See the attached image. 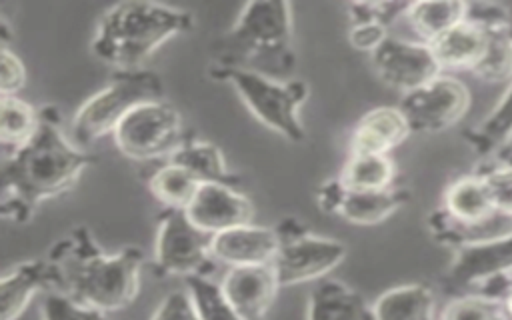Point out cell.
Segmentation results:
<instances>
[{
  "label": "cell",
  "instance_id": "cell-1",
  "mask_svg": "<svg viewBox=\"0 0 512 320\" xmlns=\"http://www.w3.org/2000/svg\"><path fill=\"white\" fill-rule=\"evenodd\" d=\"M94 156L72 142L60 128L56 106L40 108V126L20 150L2 156L0 212L2 218L24 224L50 198L68 192Z\"/></svg>",
  "mask_w": 512,
  "mask_h": 320
},
{
  "label": "cell",
  "instance_id": "cell-2",
  "mask_svg": "<svg viewBox=\"0 0 512 320\" xmlns=\"http://www.w3.org/2000/svg\"><path fill=\"white\" fill-rule=\"evenodd\" d=\"M52 288L78 304L116 312L130 306L140 290L142 252L134 246L104 252L86 226H76L48 252Z\"/></svg>",
  "mask_w": 512,
  "mask_h": 320
},
{
  "label": "cell",
  "instance_id": "cell-3",
  "mask_svg": "<svg viewBox=\"0 0 512 320\" xmlns=\"http://www.w3.org/2000/svg\"><path fill=\"white\" fill-rule=\"evenodd\" d=\"M210 70H244L274 80L296 74L292 6L280 0L248 2L210 46Z\"/></svg>",
  "mask_w": 512,
  "mask_h": 320
},
{
  "label": "cell",
  "instance_id": "cell-4",
  "mask_svg": "<svg viewBox=\"0 0 512 320\" xmlns=\"http://www.w3.org/2000/svg\"><path fill=\"white\" fill-rule=\"evenodd\" d=\"M192 26V12L176 6L140 0L118 2L98 20L92 52L114 70H140L162 44Z\"/></svg>",
  "mask_w": 512,
  "mask_h": 320
},
{
  "label": "cell",
  "instance_id": "cell-5",
  "mask_svg": "<svg viewBox=\"0 0 512 320\" xmlns=\"http://www.w3.org/2000/svg\"><path fill=\"white\" fill-rule=\"evenodd\" d=\"M162 78L146 68L114 70L108 84L86 98L70 120V138L78 146H88L106 134L138 106L162 100Z\"/></svg>",
  "mask_w": 512,
  "mask_h": 320
},
{
  "label": "cell",
  "instance_id": "cell-6",
  "mask_svg": "<svg viewBox=\"0 0 512 320\" xmlns=\"http://www.w3.org/2000/svg\"><path fill=\"white\" fill-rule=\"evenodd\" d=\"M208 74L232 84L250 114L266 128L290 142L306 138L300 120V106L308 98V84L304 80H274L244 70H208Z\"/></svg>",
  "mask_w": 512,
  "mask_h": 320
},
{
  "label": "cell",
  "instance_id": "cell-7",
  "mask_svg": "<svg viewBox=\"0 0 512 320\" xmlns=\"http://www.w3.org/2000/svg\"><path fill=\"white\" fill-rule=\"evenodd\" d=\"M116 148L134 162H164L188 138L180 112L162 100L134 108L112 132Z\"/></svg>",
  "mask_w": 512,
  "mask_h": 320
},
{
  "label": "cell",
  "instance_id": "cell-8",
  "mask_svg": "<svg viewBox=\"0 0 512 320\" xmlns=\"http://www.w3.org/2000/svg\"><path fill=\"white\" fill-rule=\"evenodd\" d=\"M280 248L272 262L280 286L322 280L346 256L340 240L316 236L294 220H284L278 228Z\"/></svg>",
  "mask_w": 512,
  "mask_h": 320
},
{
  "label": "cell",
  "instance_id": "cell-9",
  "mask_svg": "<svg viewBox=\"0 0 512 320\" xmlns=\"http://www.w3.org/2000/svg\"><path fill=\"white\" fill-rule=\"evenodd\" d=\"M212 260V234L198 228L184 210L164 208L154 244L156 270L186 280L206 276Z\"/></svg>",
  "mask_w": 512,
  "mask_h": 320
},
{
  "label": "cell",
  "instance_id": "cell-10",
  "mask_svg": "<svg viewBox=\"0 0 512 320\" xmlns=\"http://www.w3.org/2000/svg\"><path fill=\"white\" fill-rule=\"evenodd\" d=\"M470 90L454 76L440 74L420 88L402 94V110L412 132L436 134L452 128L470 108Z\"/></svg>",
  "mask_w": 512,
  "mask_h": 320
},
{
  "label": "cell",
  "instance_id": "cell-11",
  "mask_svg": "<svg viewBox=\"0 0 512 320\" xmlns=\"http://www.w3.org/2000/svg\"><path fill=\"white\" fill-rule=\"evenodd\" d=\"M376 76L400 94L412 92L442 74L432 48L420 40L388 36L372 54Z\"/></svg>",
  "mask_w": 512,
  "mask_h": 320
},
{
  "label": "cell",
  "instance_id": "cell-12",
  "mask_svg": "<svg viewBox=\"0 0 512 320\" xmlns=\"http://www.w3.org/2000/svg\"><path fill=\"white\" fill-rule=\"evenodd\" d=\"M406 200L408 192L404 188L348 190L338 176L326 180L318 190V204L326 212L338 214L356 226H376L388 220Z\"/></svg>",
  "mask_w": 512,
  "mask_h": 320
},
{
  "label": "cell",
  "instance_id": "cell-13",
  "mask_svg": "<svg viewBox=\"0 0 512 320\" xmlns=\"http://www.w3.org/2000/svg\"><path fill=\"white\" fill-rule=\"evenodd\" d=\"M218 286L228 304L246 320H266L282 288L272 264L232 266Z\"/></svg>",
  "mask_w": 512,
  "mask_h": 320
},
{
  "label": "cell",
  "instance_id": "cell-14",
  "mask_svg": "<svg viewBox=\"0 0 512 320\" xmlns=\"http://www.w3.org/2000/svg\"><path fill=\"white\" fill-rule=\"evenodd\" d=\"M184 212L212 236L254 220L252 200L232 184H200Z\"/></svg>",
  "mask_w": 512,
  "mask_h": 320
},
{
  "label": "cell",
  "instance_id": "cell-15",
  "mask_svg": "<svg viewBox=\"0 0 512 320\" xmlns=\"http://www.w3.org/2000/svg\"><path fill=\"white\" fill-rule=\"evenodd\" d=\"M278 248V230L254 222L212 236V258L228 268L272 264Z\"/></svg>",
  "mask_w": 512,
  "mask_h": 320
},
{
  "label": "cell",
  "instance_id": "cell-16",
  "mask_svg": "<svg viewBox=\"0 0 512 320\" xmlns=\"http://www.w3.org/2000/svg\"><path fill=\"white\" fill-rule=\"evenodd\" d=\"M512 270V234L458 248L448 270L454 284H482Z\"/></svg>",
  "mask_w": 512,
  "mask_h": 320
},
{
  "label": "cell",
  "instance_id": "cell-17",
  "mask_svg": "<svg viewBox=\"0 0 512 320\" xmlns=\"http://www.w3.org/2000/svg\"><path fill=\"white\" fill-rule=\"evenodd\" d=\"M412 134L398 106H376L352 128L350 154H390Z\"/></svg>",
  "mask_w": 512,
  "mask_h": 320
},
{
  "label": "cell",
  "instance_id": "cell-18",
  "mask_svg": "<svg viewBox=\"0 0 512 320\" xmlns=\"http://www.w3.org/2000/svg\"><path fill=\"white\" fill-rule=\"evenodd\" d=\"M52 286L46 258L24 260L8 268L0 278V318L16 320L42 288Z\"/></svg>",
  "mask_w": 512,
  "mask_h": 320
},
{
  "label": "cell",
  "instance_id": "cell-19",
  "mask_svg": "<svg viewBox=\"0 0 512 320\" xmlns=\"http://www.w3.org/2000/svg\"><path fill=\"white\" fill-rule=\"evenodd\" d=\"M440 212L456 226H478L498 214L482 174L456 178L444 192Z\"/></svg>",
  "mask_w": 512,
  "mask_h": 320
},
{
  "label": "cell",
  "instance_id": "cell-20",
  "mask_svg": "<svg viewBox=\"0 0 512 320\" xmlns=\"http://www.w3.org/2000/svg\"><path fill=\"white\" fill-rule=\"evenodd\" d=\"M306 320H374L372 306L342 280L322 278L308 294Z\"/></svg>",
  "mask_w": 512,
  "mask_h": 320
},
{
  "label": "cell",
  "instance_id": "cell-21",
  "mask_svg": "<svg viewBox=\"0 0 512 320\" xmlns=\"http://www.w3.org/2000/svg\"><path fill=\"white\" fill-rule=\"evenodd\" d=\"M444 70H474L486 50V30L462 20L428 44Z\"/></svg>",
  "mask_w": 512,
  "mask_h": 320
},
{
  "label": "cell",
  "instance_id": "cell-22",
  "mask_svg": "<svg viewBox=\"0 0 512 320\" xmlns=\"http://www.w3.org/2000/svg\"><path fill=\"white\" fill-rule=\"evenodd\" d=\"M168 160L182 166L200 184H238V178L228 170L222 150L194 134H190V138Z\"/></svg>",
  "mask_w": 512,
  "mask_h": 320
},
{
  "label": "cell",
  "instance_id": "cell-23",
  "mask_svg": "<svg viewBox=\"0 0 512 320\" xmlns=\"http://www.w3.org/2000/svg\"><path fill=\"white\" fill-rule=\"evenodd\" d=\"M374 320H434V294L424 284H402L372 304Z\"/></svg>",
  "mask_w": 512,
  "mask_h": 320
},
{
  "label": "cell",
  "instance_id": "cell-24",
  "mask_svg": "<svg viewBox=\"0 0 512 320\" xmlns=\"http://www.w3.org/2000/svg\"><path fill=\"white\" fill-rule=\"evenodd\" d=\"M468 2L440 0V2H410L404 14L410 30L424 44L434 42L444 32L466 20Z\"/></svg>",
  "mask_w": 512,
  "mask_h": 320
},
{
  "label": "cell",
  "instance_id": "cell-25",
  "mask_svg": "<svg viewBox=\"0 0 512 320\" xmlns=\"http://www.w3.org/2000/svg\"><path fill=\"white\" fill-rule=\"evenodd\" d=\"M40 126V108L20 96H0V144L8 156L28 144Z\"/></svg>",
  "mask_w": 512,
  "mask_h": 320
},
{
  "label": "cell",
  "instance_id": "cell-26",
  "mask_svg": "<svg viewBox=\"0 0 512 320\" xmlns=\"http://www.w3.org/2000/svg\"><path fill=\"white\" fill-rule=\"evenodd\" d=\"M396 176L390 154H348L338 180L348 190H388Z\"/></svg>",
  "mask_w": 512,
  "mask_h": 320
},
{
  "label": "cell",
  "instance_id": "cell-27",
  "mask_svg": "<svg viewBox=\"0 0 512 320\" xmlns=\"http://www.w3.org/2000/svg\"><path fill=\"white\" fill-rule=\"evenodd\" d=\"M148 188L164 208L186 210L196 190L200 188V182L182 166L164 160L152 170L148 178Z\"/></svg>",
  "mask_w": 512,
  "mask_h": 320
},
{
  "label": "cell",
  "instance_id": "cell-28",
  "mask_svg": "<svg viewBox=\"0 0 512 320\" xmlns=\"http://www.w3.org/2000/svg\"><path fill=\"white\" fill-rule=\"evenodd\" d=\"M486 50L472 70L484 82L508 84L512 80V22L486 26Z\"/></svg>",
  "mask_w": 512,
  "mask_h": 320
},
{
  "label": "cell",
  "instance_id": "cell-29",
  "mask_svg": "<svg viewBox=\"0 0 512 320\" xmlns=\"http://www.w3.org/2000/svg\"><path fill=\"white\" fill-rule=\"evenodd\" d=\"M512 134V80L506 84L502 96L490 114L468 134L472 148L478 154H494Z\"/></svg>",
  "mask_w": 512,
  "mask_h": 320
},
{
  "label": "cell",
  "instance_id": "cell-30",
  "mask_svg": "<svg viewBox=\"0 0 512 320\" xmlns=\"http://www.w3.org/2000/svg\"><path fill=\"white\" fill-rule=\"evenodd\" d=\"M184 284L202 320H246L228 304L220 286L208 276H192Z\"/></svg>",
  "mask_w": 512,
  "mask_h": 320
},
{
  "label": "cell",
  "instance_id": "cell-31",
  "mask_svg": "<svg viewBox=\"0 0 512 320\" xmlns=\"http://www.w3.org/2000/svg\"><path fill=\"white\" fill-rule=\"evenodd\" d=\"M506 306L488 296H462L446 304L440 320H508Z\"/></svg>",
  "mask_w": 512,
  "mask_h": 320
},
{
  "label": "cell",
  "instance_id": "cell-32",
  "mask_svg": "<svg viewBox=\"0 0 512 320\" xmlns=\"http://www.w3.org/2000/svg\"><path fill=\"white\" fill-rule=\"evenodd\" d=\"M42 320H108L106 312L78 304L66 294L54 290L48 292L40 306Z\"/></svg>",
  "mask_w": 512,
  "mask_h": 320
},
{
  "label": "cell",
  "instance_id": "cell-33",
  "mask_svg": "<svg viewBox=\"0 0 512 320\" xmlns=\"http://www.w3.org/2000/svg\"><path fill=\"white\" fill-rule=\"evenodd\" d=\"M410 2H352L348 4L350 24H366L376 22L382 26H390L400 16L404 18Z\"/></svg>",
  "mask_w": 512,
  "mask_h": 320
},
{
  "label": "cell",
  "instance_id": "cell-34",
  "mask_svg": "<svg viewBox=\"0 0 512 320\" xmlns=\"http://www.w3.org/2000/svg\"><path fill=\"white\" fill-rule=\"evenodd\" d=\"M482 176L494 210L512 218V166H494Z\"/></svg>",
  "mask_w": 512,
  "mask_h": 320
},
{
  "label": "cell",
  "instance_id": "cell-35",
  "mask_svg": "<svg viewBox=\"0 0 512 320\" xmlns=\"http://www.w3.org/2000/svg\"><path fill=\"white\" fill-rule=\"evenodd\" d=\"M26 84V66L20 56L8 46V42L0 44V94L2 96H18V92Z\"/></svg>",
  "mask_w": 512,
  "mask_h": 320
},
{
  "label": "cell",
  "instance_id": "cell-36",
  "mask_svg": "<svg viewBox=\"0 0 512 320\" xmlns=\"http://www.w3.org/2000/svg\"><path fill=\"white\" fill-rule=\"evenodd\" d=\"M150 320H202L188 290H174L164 296Z\"/></svg>",
  "mask_w": 512,
  "mask_h": 320
},
{
  "label": "cell",
  "instance_id": "cell-37",
  "mask_svg": "<svg viewBox=\"0 0 512 320\" xmlns=\"http://www.w3.org/2000/svg\"><path fill=\"white\" fill-rule=\"evenodd\" d=\"M386 38H388V28L376 22L350 24V30H348V42L352 44V48L368 54H372Z\"/></svg>",
  "mask_w": 512,
  "mask_h": 320
},
{
  "label": "cell",
  "instance_id": "cell-38",
  "mask_svg": "<svg viewBox=\"0 0 512 320\" xmlns=\"http://www.w3.org/2000/svg\"><path fill=\"white\" fill-rule=\"evenodd\" d=\"M494 156L498 158L496 166H512V134L504 140V144L494 152Z\"/></svg>",
  "mask_w": 512,
  "mask_h": 320
}]
</instances>
